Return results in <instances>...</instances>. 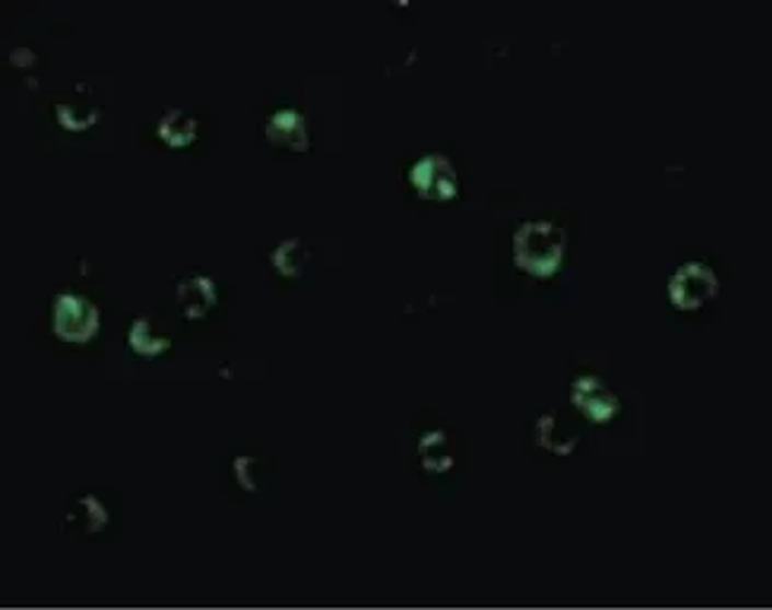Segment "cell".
<instances>
[{"label":"cell","instance_id":"1","mask_svg":"<svg viewBox=\"0 0 772 610\" xmlns=\"http://www.w3.org/2000/svg\"><path fill=\"white\" fill-rule=\"evenodd\" d=\"M561 257V235L552 226L542 223L540 229V245L530 233V226H526L523 235H518V262H523L530 272L546 274L552 272L554 264Z\"/></svg>","mask_w":772,"mask_h":610},{"label":"cell","instance_id":"2","mask_svg":"<svg viewBox=\"0 0 772 610\" xmlns=\"http://www.w3.org/2000/svg\"><path fill=\"white\" fill-rule=\"evenodd\" d=\"M715 292V278L708 268L692 264L684 266L682 272L672 278L670 295L682 309H692L706 300L708 295Z\"/></svg>","mask_w":772,"mask_h":610}]
</instances>
